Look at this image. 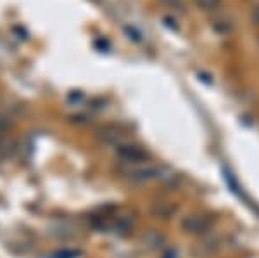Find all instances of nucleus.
Masks as SVG:
<instances>
[{
  "mask_svg": "<svg viewBox=\"0 0 259 258\" xmlns=\"http://www.w3.org/2000/svg\"><path fill=\"white\" fill-rule=\"evenodd\" d=\"M130 177L137 182H150V180H161V182H173L175 173L173 170L164 165H154V163H140L135 165L130 170Z\"/></svg>",
  "mask_w": 259,
  "mask_h": 258,
  "instance_id": "f257e3e1",
  "label": "nucleus"
},
{
  "mask_svg": "<svg viewBox=\"0 0 259 258\" xmlns=\"http://www.w3.org/2000/svg\"><path fill=\"white\" fill-rule=\"evenodd\" d=\"M214 218L209 213H204V211H197V213H190L182 220V229L187 234L200 236L206 234L207 231H211Z\"/></svg>",
  "mask_w": 259,
  "mask_h": 258,
  "instance_id": "f03ea898",
  "label": "nucleus"
},
{
  "mask_svg": "<svg viewBox=\"0 0 259 258\" xmlns=\"http://www.w3.org/2000/svg\"><path fill=\"white\" fill-rule=\"evenodd\" d=\"M118 156L124 163L140 165V163H144L145 158H147V151L137 144H123V145H119V149H118Z\"/></svg>",
  "mask_w": 259,
  "mask_h": 258,
  "instance_id": "7ed1b4c3",
  "label": "nucleus"
},
{
  "mask_svg": "<svg viewBox=\"0 0 259 258\" xmlns=\"http://www.w3.org/2000/svg\"><path fill=\"white\" fill-rule=\"evenodd\" d=\"M99 137L102 142L106 144H118L123 139V134H121L119 128L116 127H104L102 130L99 132Z\"/></svg>",
  "mask_w": 259,
  "mask_h": 258,
  "instance_id": "20e7f679",
  "label": "nucleus"
},
{
  "mask_svg": "<svg viewBox=\"0 0 259 258\" xmlns=\"http://www.w3.org/2000/svg\"><path fill=\"white\" fill-rule=\"evenodd\" d=\"M175 211H177V205H173V203H169V201H159L152 206V213L156 215V217H161V218L171 217Z\"/></svg>",
  "mask_w": 259,
  "mask_h": 258,
  "instance_id": "39448f33",
  "label": "nucleus"
},
{
  "mask_svg": "<svg viewBox=\"0 0 259 258\" xmlns=\"http://www.w3.org/2000/svg\"><path fill=\"white\" fill-rule=\"evenodd\" d=\"M194 2L199 9H202L206 12H214L223 6V0H194Z\"/></svg>",
  "mask_w": 259,
  "mask_h": 258,
  "instance_id": "423d86ee",
  "label": "nucleus"
},
{
  "mask_svg": "<svg viewBox=\"0 0 259 258\" xmlns=\"http://www.w3.org/2000/svg\"><path fill=\"white\" fill-rule=\"evenodd\" d=\"M212 30L218 33H230L233 30V24H232V21L227 18H216L212 21Z\"/></svg>",
  "mask_w": 259,
  "mask_h": 258,
  "instance_id": "0eeeda50",
  "label": "nucleus"
},
{
  "mask_svg": "<svg viewBox=\"0 0 259 258\" xmlns=\"http://www.w3.org/2000/svg\"><path fill=\"white\" fill-rule=\"evenodd\" d=\"M145 243L149 244V246H152V248H157V246H161V243L164 241V238L159 234V232H156V231H150L147 236H145Z\"/></svg>",
  "mask_w": 259,
  "mask_h": 258,
  "instance_id": "6e6552de",
  "label": "nucleus"
},
{
  "mask_svg": "<svg viewBox=\"0 0 259 258\" xmlns=\"http://www.w3.org/2000/svg\"><path fill=\"white\" fill-rule=\"evenodd\" d=\"M164 2H168V6L173 7V9L183 11V2H182V0H164Z\"/></svg>",
  "mask_w": 259,
  "mask_h": 258,
  "instance_id": "1a4fd4ad",
  "label": "nucleus"
},
{
  "mask_svg": "<svg viewBox=\"0 0 259 258\" xmlns=\"http://www.w3.org/2000/svg\"><path fill=\"white\" fill-rule=\"evenodd\" d=\"M162 258H177V251H175V249H169L168 253H162Z\"/></svg>",
  "mask_w": 259,
  "mask_h": 258,
  "instance_id": "9d476101",
  "label": "nucleus"
}]
</instances>
